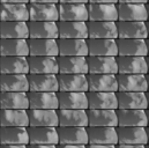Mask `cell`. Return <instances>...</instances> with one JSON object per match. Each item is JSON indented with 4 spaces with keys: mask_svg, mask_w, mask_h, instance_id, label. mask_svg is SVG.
<instances>
[{
    "mask_svg": "<svg viewBox=\"0 0 149 148\" xmlns=\"http://www.w3.org/2000/svg\"><path fill=\"white\" fill-rule=\"evenodd\" d=\"M118 73L120 74H147V57L142 56H117Z\"/></svg>",
    "mask_w": 149,
    "mask_h": 148,
    "instance_id": "obj_2",
    "label": "cell"
},
{
    "mask_svg": "<svg viewBox=\"0 0 149 148\" xmlns=\"http://www.w3.org/2000/svg\"><path fill=\"white\" fill-rule=\"evenodd\" d=\"M29 21H59L57 3L51 2H29Z\"/></svg>",
    "mask_w": 149,
    "mask_h": 148,
    "instance_id": "obj_4",
    "label": "cell"
},
{
    "mask_svg": "<svg viewBox=\"0 0 149 148\" xmlns=\"http://www.w3.org/2000/svg\"><path fill=\"white\" fill-rule=\"evenodd\" d=\"M0 109H29L28 93L0 91Z\"/></svg>",
    "mask_w": 149,
    "mask_h": 148,
    "instance_id": "obj_38",
    "label": "cell"
},
{
    "mask_svg": "<svg viewBox=\"0 0 149 148\" xmlns=\"http://www.w3.org/2000/svg\"><path fill=\"white\" fill-rule=\"evenodd\" d=\"M1 126H29L28 110L24 109H0Z\"/></svg>",
    "mask_w": 149,
    "mask_h": 148,
    "instance_id": "obj_40",
    "label": "cell"
},
{
    "mask_svg": "<svg viewBox=\"0 0 149 148\" xmlns=\"http://www.w3.org/2000/svg\"><path fill=\"white\" fill-rule=\"evenodd\" d=\"M58 145H88V133L84 126H57Z\"/></svg>",
    "mask_w": 149,
    "mask_h": 148,
    "instance_id": "obj_5",
    "label": "cell"
},
{
    "mask_svg": "<svg viewBox=\"0 0 149 148\" xmlns=\"http://www.w3.org/2000/svg\"><path fill=\"white\" fill-rule=\"evenodd\" d=\"M58 109H88V97L86 91H57Z\"/></svg>",
    "mask_w": 149,
    "mask_h": 148,
    "instance_id": "obj_22",
    "label": "cell"
},
{
    "mask_svg": "<svg viewBox=\"0 0 149 148\" xmlns=\"http://www.w3.org/2000/svg\"><path fill=\"white\" fill-rule=\"evenodd\" d=\"M88 73L117 74L118 66L113 56H87Z\"/></svg>",
    "mask_w": 149,
    "mask_h": 148,
    "instance_id": "obj_8",
    "label": "cell"
},
{
    "mask_svg": "<svg viewBox=\"0 0 149 148\" xmlns=\"http://www.w3.org/2000/svg\"><path fill=\"white\" fill-rule=\"evenodd\" d=\"M29 2H51V3H58L59 0H29Z\"/></svg>",
    "mask_w": 149,
    "mask_h": 148,
    "instance_id": "obj_50",
    "label": "cell"
},
{
    "mask_svg": "<svg viewBox=\"0 0 149 148\" xmlns=\"http://www.w3.org/2000/svg\"><path fill=\"white\" fill-rule=\"evenodd\" d=\"M59 38H88L87 22L83 21H58Z\"/></svg>",
    "mask_w": 149,
    "mask_h": 148,
    "instance_id": "obj_34",
    "label": "cell"
},
{
    "mask_svg": "<svg viewBox=\"0 0 149 148\" xmlns=\"http://www.w3.org/2000/svg\"><path fill=\"white\" fill-rule=\"evenodd\" d=\"M118 38H142L147 39L148 29L145 21H117Z\"/></svg>",
    "mask_w": 149,
    "mask_h": 148,
    "instance_id": "obj_16",
    "label": "cell"
},
{
    "mask_svg": "<svg viewBox=\"0 0 149 148\" xmlns=\"http://www.w3.org/2000/svg\"><path fill=\"white\" fill-rule=\"evenodd\" d=\"M88 38H118L117 24L113 21H87Z\"/></svg>",
    "mask_w": 149,
    "mask_h": 148,
    "instance_id": "obj_31",
    "label": "cell"
},
{
    "mask_svg": "<svg viewBox=\"0 0 149 148\" xmlns=\"http://www.w3.org/2000/svg\"><path fill=\"white\" fill-rule=\"evenodd\" d=\"M0 144L2 145H28L29 134L24 126H1Z\"/></svg>",
    "mask_w": 149,
    "mask_h": 148,
    "instance_id": "obj_17",
    "label": "cell"
},
{
    "mask_svg": "<svg viewBox=\"0 0 149 148\" xmlns=\"http://www.w3.org/2000/svg\"><path fill=\"white\" fill-rule=\"evenodd\" d=\"M58 13L59 21H83L87 22L88 19V8L87 3H67L58 2Z\"/></svg>",
    "mask_w": 149,
    "mask_h": 148,
    "instance_id": "obj_13",
    "label": "cell"
},
{
    "mask_svg": "<svg viewBox=\"0 0 149 148\" xmlns=\"http://www.w3.org/2000/svg\"><path fill=\"white\" fill-rule=\"evenodd\" d=\"M148 0H118V2H125V3H147Z\"/></svg>",
    "mask_w": 149,
    "mask_h": 148,
    "instance_id": "obj_46",
    "label": "cell"
},
{
    "mask_svg": "<svg viewBox=\"0 0 149 148\" xmlns=\"http://www.w3.org/2000/svg\"><path fill=\"white\" fill-rule=\"evenodd\" d=\"M118 109H143L147 110L148 98L143 91H117Z\"/></svg>",
    "mask_w": 149,
    "mask_h": 148,
    "instance_id": "obj_12",
    "label": "cell"
},
{
    "mask_svg": "<svg viewBox=\"0 0 149 148\" xmlns=\"http://www.w3.org/2000/svg\"><path fill=\"white\" fill-rule=\"evenodd\" d=\"M58 91H88L87 74H57Z\"/></svg>",
    "mask_w": 149,
    "mask_h": 148,
    "instance_id": "obj_18",
    "label": "cell"
},
{
    "mask_svg": "<svg viewBox=\"0 0 149 148\" xmlns=\"http://www.w3.org/2000/svg\"><path fill=\"white\" fill-rule=\"evenodd\" d=\"M29 91H58L57 74H28Z\"/></svg>",
    "mask_w": 149,
    "mask_h": 148,
    "instance_id": "obj_21",
    "label": "cell"
},
{
    "mask_svg": "<svg viewBox=\"0 0 149 148\" xmlns=\"http://www.w3.org/2000/svg\"><path fill=\"white\" fill-rule=\"evenodd\" d=\"M29 109L58 110V96L56 91H28Z\"/></svg>",
    "mask_w": 149,
    "mask_h": 148,
    "instance_id": "obj_25",
    "label": "cell"
},
{
    "mask_svg": "<svg viewBox=\"0 0 149 148\" xmlns=\"http://www.w3.org/2000/svg\"><path fill=\"white\" fill-rule=\"evenodd\" d=\"M0 2H2V3H7V2H12V3H29V0H0Z\"/></svg>",
    "mask_w": 149,
    "mask_h": 148,
    "instance_id": "obj_48",
    "label": "cell"
},
{
    "mask_svg": "<svg viewBox=\"0 0 149 148\" xmlns=\"http://www.w3.org/2000/svg\"><path fill=\"white\" fill-rule=\"evenodd\" d=\"M116 130L119 145H147L148 142L145 126H116Z\"/></svg>",
    "mask_w": 149,
    "mask_h": 148,
    "instance_id": "obj_1",
    "label": "cell"
},
{
    "mask_svg": "<svg viewBox=\"0 0 149 148\" xmlns=\"http://www.w3.org/2000/svg\"><path fill=\"white\" fill-rule=\"evenodd\" d=\"M88 109H118L114 91H87Z\"/></svg>",
    "mask_w": 149,
    "mask_h": 148,
    "instance_id": "obj_27",
    "label": "cell"
},
{
    "mask_svg": "<svg viewBox=\"0 0 149 148\" xmlns=\"http://www.w3.org/2000/svg\"><path fill=\"white\" fill-rule=\"evenodd\" d=\"M118 91H143L148 90L146 74H116Z\"/></svg>",
    "mask_w": 149,
    "mask_h": 148,
    "instance_id": "obj_7",
    "label": "cell"
},
{
    "mask_svg": "<svg viewBox=\"0 0 149 148\" xmlns=\"http://www.w3.org/2000/svg\"><path fill=\"white\" fill-rule=\"evenodd\" d=\"M88 56H118L117 42L113 38H87Z\"/></svg>",
    "mask_w": 149,
    "mask_h": 148,
    "instance_id": "obj_24",
    "label": "cell"
},
{
    "mask_svg": "<svg viewBox=\"0 0 149 148\" xmlns=\"http://www.w3.org/2000/svg\"><path fill=\"white\" fill-rule=\"evenodd\" d=\"M0 56H29L28 39L0 38Z\"/></svg>",
    "mask_w": 149,
    "mask_h": 148,
    "instance_id": "obj_37",
    "label": "cell"
},
{
    "mask_svg": "<svg viewBox=\"0 0 149 148\" xmlns=\"http://www.w3.org/2000/svg\"><path fill=\"white\" fill-rule=\"evenodd\" d=\"M29 144L31 145H58V131L54 126H28Z\"/></svg>",
    "mask_w": 149,
    "mask_h": 148,
    "instance_id": "obj_6",
    "label": "cell"
},
{
    "mask_svg": "<svg viewBox=\"0 0 149 148\" xmlns=\"http://www.w3.org/2000/svg\"><path fill=\"white\" fill-rule=\"evenodd\" d=\"M59 2H67V3H88L89 0H59Z\"/></svg>",
    "mask_w": 149,
    "mask_h": 148,
    "instance_id": "obj_47",
    "label": "cell"
},
{
    "mask_svg": "<svg viewBox=\"0 0 149 148\" xmlns=\"http://www.w3.org/2000/svg\"><path fill=\"white\" fill-rule=\"evenodd\" d=\"M58 68L61 74H88L87 57L84 56H58Z\"/></svg>",
    "mask_w": 149,
    "mask_h": 148,
    "instance_id": "obj_9",
    "label": "cell"
},
{
    "mask_svg": "<svg viewBox=\"0 0 149 148\" xmlns=\"http://www.w3.org/2000/svg\"><path fill=\"white\" fill-rule=\"evenodd\" d=\"M0 91H29L28 74H1Z\"/></svg>",
    "mask_w": 149,
    "mask_h": 148,
    "instance_id": "obj_36",
    "label": "cell"
},
{
    "mask_svg": "<svg viewBox=\"0 0 149 148\" xmlns=\"http://www.w3.org/2000/svg\"><path fill=\"white\" fill-rule=\"evenodd\" d=\"M91 3H118V0H89Z\"/></svg>",
    "mask_w": 149,
    "mask_h": 148,
    "instance_id": "obj_42",
    "label": "cell"
},
{
    "mask_svg": "<svg viewBox=\"0 0 149 148\" xmlns=\"http://www.w3.org/2000/svg\"><path fill=\"white\" fill-rule=\"evenodd\" d=\"M0 38H29L28 22L0 21Z\"/></svg>",
    "mask_w": 149,
    "mask_h": 148,
    "instance_id": "obj_39",
    "label": "cell"
},
{
    "mask_svg": "<svg viewBox=\"0 0 149 148\" xmlns=\"http://www.w3.org/2000/svg\"><path fill=\"white\" fill-rule=\"evenodd\" d=\"M88 126H118L114 109H87Z\"/></svg>",
    "mask_w": 149,
    "mask_h": 148,
    "instance_id": "obj_32",
    "label": "cell"
},
{
    "mask_svg": "<svg viewBox=\"0 0 149 148\" xmlns=\"http://www.w3.org/2000/svg\"><path fill=\"white\" fill-rule=\"evenodd\" d=\"M88 145H117L118 137L114 126H87Z\"/></svg>",
    "mask_w": 149,
    "mask_h": 148,
    "instance_id": "obj_3",
    "label": "cell"
},
{
    "mask_svg": "<svg viewBox=\"0 0 149 148\" xmlns=\"http://www.w3.org/2000/svg\"><path fill=\"white\" fill-rule=\"evenodd\" d=\"M57 148H87V145H57Z\"/></svg>",
    "mask_w": 149,
    "mask_h": 148,
    "instance_id": "obj_44",
    "label": "cell"
},
{
    "mask_svg": "<svg viewBox=\"0 0 149 148\" xmlns=\"http://www.w3.org/2000/svg\"><path fill=\"white\" fill-rule=\"evenodd\" d=\"M0 21H29L28 3L0 2Z\"/></svg>",
    "mask_w": 149,
    "mask_h": 148,
    "instance_id": "obj_28",
    "label": "cell"
},
{
    "mask_svg": "<svg viewBox=\"0 0 149 148\" xmlns=\"http://www.w3.org/2000/svg\"><path fill=\"white\" fill-rule=\"evenodd\" d=\"M28 148H57V145H31V144H28Z\"/></svg>",
    "mask_w": 149,
    "mask_h": 148,
    "instance_id": "obj_43",
    "label": "cell"
},
{
    "mask_svg": "<svg viewBox=\"0 0 149 148\" xmlns=\"http://www.w3.org/2000/svg\"><path fill=\"white\" fill-rule=\"evenodd\" d=\"M29 38H59L58 24L53 21H28Z\"/></svg>",
    "mask_w": 149,
    "mask_h": 148,
    "instance_id": "obj_30",
    "label": "cell"
},
{
    "mask_svg": "<svg viewBox=\"0 0 149 148\" xmlns=\"http://www.w3.org/2000/svg\"><path fill=\"white\" fill-rule=\"evenodd\" d=\"M59 56H88L87 39L83 38H58Z\"/></svg>",
    "mask_w": 149,
    "mask_h": 148,
    "instance_id": "obj_29",
    "label": "cell"
},
{
    "mask_svg": "<svg viewBox=\"0 0 149 148\" xmlns=\"http://www.w3.org/2000/svg\"><path fill=\"white\" fill-rule=\"evenodd\" d=\"M117 148H147V145H117Z\"/></svg>",
    "mask_w": 149,
    "mask_h": 148,
    "instance_id": "obj_41",
    "label": "cell"
},
{
    "mask_svg": "<svg viewBox=\"0 0 149 148\" xmlns=\"http://www.w3.org/2000/svg\"><path fill=\"white\" fill-rule=\"evenodd\" d=\"M88 91H118L116 74H87Z\"/></svg>",
    "mask_w": 149,
    "mask_h": 148,
    "instance_id": "obj_20",
    "label": "cell"
},
{
    "mask_svg": "<svg viewBox=\"0 0 149 148\" xmlns=\"http://www.w3.org/2000/svg\"><path fill=\"white\" fill-rule=\"evenodd\" d=\"M29 73L33 74H58L57 57L53 56H28Z\"/></svg>",
    "mask_w": 149,
    "mask_h": 148,
    "instance_id": "obj_11",
    "label": "cell"
},
{
    "mask_svg": "<svg viewBox=\"0 0 149 148\" xmlns=\"http://www.w3.org/2000/svg\"><path fill=\"white\" fill-rule=\"evenodd\" d=\"M118 126H145L148 125L147 112L143 109H117Z\"/></svg>",
    "mask_w": 149,
    "mask_h": 148,
    "instance_id": "obj_19",
    "label": "cell"
},
{
    "mask_svg": "<svg viewBox=\"0 0 149 148\" xmlns=\"http://www.w3.org/2000/svg\"><path fill=\"white\" fill-rule=\"evenodd\" d=\"M29 126H54L59 125L57 110L53 109H28Z\"/></svg>",
    "mask_w": 149,
    "mask_h": 148,
    "instance_id": "obj_35",
    "label": "cell"
},
{
    "mask_svg": "<svg viewBox=\"0 0 149 148\" xmlns=\"http://www.w3.org/2000/svg\"><path fill=\"white\" fill-rule=\"evenodd\" d=\"M58 126H88V114L84 109H58Z\"/></svg>",
    "mask_w": 149,
    "mask_h": 148,
    "instance_id": "obj_33",
    "label": "cell"
},
{
    "mask_svg": "<svg viewBox=\"0 0 149 148\" xmlns=\"http://www.w3.org/2000/svg\"><path fill=\"white\" fill-rule=\"evenodd\" d=\"M87 148H117V145H87Z\"/></svg>",
    "mask_w": 149,
    "mask_h": 148,
    "instance_id": "obj_45",
    "label": "cell"
},
{
    "mask_svg": "<svg viewBox=\"0 0 149 148\" xmlns=\"http://www.w3.org/2000/svg\"><path fill=\"white\" fill-rule=\"evenodd\" d=\"M88 21H118L117 3H87Z\"/></svg>",
    "mask_w": 149,
    "mask_h": 148,
    "instance_id": "obj_15",
    "label": "cell"
},
{
    "mask_svg": "<svg viewBox=\"0 0 149 148\" xmlns=\"http://www.w3.org/2000/svg\"><path fill=\"white\" fill-rule=\"evenodd\" d=\"M1 74H29L28 58L24 56H0Z\"/></svg>",
    "mask_w": 149,
    "mask_h": 148,
    "instance_id": "obj_26",
    "label": "cell"
},
{
    "mask_svg": "<svg viewBox=\"0 0 149 148\" xmlns=\"http://www.w3.org/2000/svg\"><path fill=\"white\" fill-rule=\"evenodd\" d=\"M118 56H142L147 57L148 47L142 38H117Z\"/></svg>",
    "mask_w": 149,
    "mask_h": 148,
    "instance_id": "obj_14",
    "label": "cell"
},
{
    "mask_svg": "<svg viewBox=\"0 0 149 148\" xmlns=\"http://www.w3.org/2000/svg\"><path fill=\"white\" fill-rule=\"evenodd\" d=\"M118 21H145L147 22L148 12L146 3H117Z\"/></svg>",
    "mask_w": 149,
    "mask_h": 148,
    "instance_id": "obj_10",
    "label": "cell"
},
{
    "mask_svg": "<svg viewBox=\"0 0 149 148\" xmlns=\"http://www.w3.org/2000/svg\"><path fill=\"white\" fill-rule=\"evenodd\" d=\"M29 56H59L57 39L54 38H28Z\"/></svg>",
    "mask_w": 149,
    "mask_h": 148,
    "instance_id": "obj_23",
    "label": "cell"
},
{
    "mask_svg": "<svg viewBox=\"0 0 149 148\" xmlns=\"http://www.w3.org/2000/svg\"><path fill=\"white\" fill-rule=\"evenodd\" d=\"M0 148H28V145H2L0 144Z\"/></svg>",
    "mask_w": 149,
    "mask_h": 148,
    "instance_id": "obj_49",
    "label": "cell"
}]
</instances>
